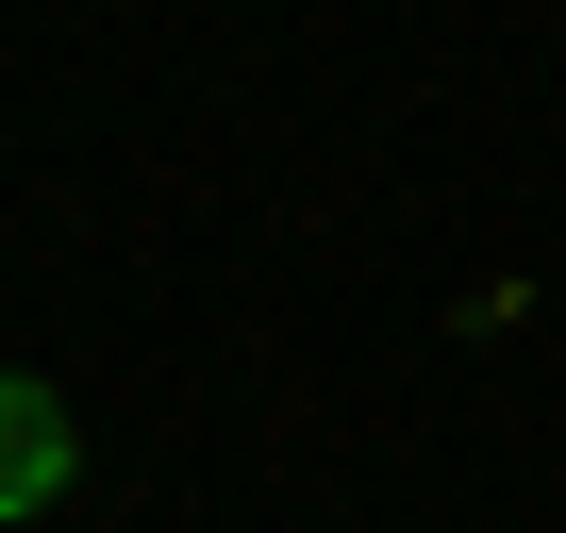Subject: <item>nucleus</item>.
<instances>
[{
	"label": "nucleus",
	"instance_id": "nucleus-1",
	"mask_svg": "<svg viewBox=\"0 0 566 533\" xmlns=\"http://www.w3.org/2000/svg\"><path fill=\"white\" fill-rule=\"evenodd\" d=\"M67 467H84V450H67V400H51L34 367H0V516H51Z\"/></svg>",
	"mask_w": 566,
	"mask_h": 533
}]
</instances>
